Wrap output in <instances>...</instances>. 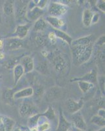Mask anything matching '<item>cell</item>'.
Returning <instances> with one entry per match:
<instances>
[{
  "mask_svg": "<svg viewBox=\"0 0 105 131\" xmlns=\"http://www.w3.org/2000/svg\"><path fill=\"white\" fill-rule=\"evenodd\" d=\"M70 129H71V130H70L71 131H84V130H80V129H78V128H76V127H74L73 125V126L71 125V128H70Z\"/></svg>",
  "mask_w": 105,
  "mask_h": 131,
  "instance_id": "cell-40",
  "label": "cell"
},
{
  "mask_svg": "<svg viewBox=\"0 0 105 131\" xmlns=\"http://www.w3.org/2000/svg\"><path fill=\"white\" fill-rule=\"evenodd\" d=\"M2 23H3V18H2V10H1V8H0V24H2Z\"/></svg>",
  "mask_w": 105,
  "mask_h": 131,
  "instance_id": "cell-44",
  "label": "cell"
},
{
  "mask_svg": "<svg viewBox=\"0 0 105 131\" xmlns=\"http://www.w3.org/2000/svg\"><path fill=\"white\" fill-rule=\"evenodd\" d=\"M99 18H100V15H99V13H93V17H92L91 24H96V23H97L99 20Z\"/></svg>",
  "mask_w": 105,
  "mask_h": 131,
  "instance_id": "cell-38",
  "label": "cell"
},
{
  "mask_svg": "<svg viewBox=\"0 0 105 131\" xmlns=\"http://www.w3.org/2000/svg\"><path fill=\"white\" fill-rule=\"evenodd\" d=\"M97 72L95 70L90 71L88 73H86L84 75H83L81 78H74L71 79V82H77V81H86L89 82L95 85L97 83Z\"/></svg>",
  "mask_w": 105,
  "mask_h": 131,
  "instance_id": "cell-8",
  "label": "cell"
},
{
  "mask_svg": "<svg viewBox=\"0 0 105 131\" xmlns=\"http://www.w3.org/2000/svg\"><path fill=\"white\" fill-rule=\"evenodd\" d=\"M84 105V102L82 99H80L78 102H76L73 99L69 98L66 102L67 110L72 114L79 112L82 108Z\"/></svg>",
  "mask_w": 105,
  "mask_h": 131,
  "instance_id": "cell-10",
  "label": "cell"
},
{
  "mask_svg": "<svg viewBox=\"0 0 105 131\" xmlns=\"http://www.w3.org/2000/svg\"><path fill=\"white\" fill-rule=\"evenodd\" d=\"M104 43H105V36L102 35L101 37H99V39L97 40V41L95 43V45L96 46L99 47V48L104 47Z\"/></svg>",
  "mask_w": 105,
  "mask_h": 131,
  "instance_id": "cell-35",
  "label": "cell"
},
{
  "mask_svg": "<svg viewBox=\"0 0 105 131\" xmlns=\"http://www.w3.org/2000/svg\"><path fill=\"white\" fill-rule=\"evenodd\" d=\"M45 13L44 9H40L35 6L32 1H30L28 6V11L26 13V19L30 22H35L41 18Z\"/></svg>",
  "mask_w": 105,
  "mask_h": 131,
  "instance_id": "cell-6",
  "label": "cell"
},
{
  "mask_svg": "<svg viewBox=\"0 0 105 131\" xmlns=\"http://www.w3.org/2000/svg\"><path fill=\"white\" fill-rule=\"evenodd\" d=\"M34 94V89L32 87H27L14 93V99L18 100L21 98H27L32 96Z\"/></svg>",
  "mask_w": 105,
  "mask_h": 131,
  "instance_id": "cell-17",
  "label": "cell"
},
{
  "mask_svg": "<svg viewBox=\"0 0 105 131\" xmlns=\"http://www.w3.org/2000/svg\"><path fill=\"white\" fill-rule=\"evenodd\" d=\"M15 121L7 116L0 115V131H12Z\"/></svg>",
  "mask_w": 105,
  "mask_h": 131,
  "instance_id": "cell-11",
  "label": "cell"
},
{
  "mask_svg": "<svg viewBox=\"0 0 105 131\" xmlns=\"http://www.w3.org/2000/svg\"><path fill=\"white\" fill-rule=\"evenodd\" d=\"M14 3L15 13L14 15L17 23L23 24L22 23L26 19V13L28 11V6L30 1H16Z\"/></svg>",
  "mask_w": 105,
  "mask_h": 131,
  "instance_id": "cell-2",
  "label": "cell"
},
{
  "mask_svg": "<svg viewBox=\"0 0 105 131\" xmlns=\"http://www.w3.org/2000/svg\"><path fill=\"white\" fill-rule=\"evenodd\" d=\"M52 64L54 70L58 73L64 74L67 72L69 64L66 57L61 53H56L52 56Z\"/></svg>",
  "mask_w": 105,
  "mask_h": 131,
  "instance_id": "cell-3",
  "label": "cell"
},
{
  "mask_svg": "<svg viewBox=\"0 0 105 131\" xmlns=\"http://www.w3.org/2000/svg\"><path fill=\"white\" fill-rule=\"evenodd\" d=\"M5 58V54L3 52L0 51V60H2Z\"/></svg>",
  "mask_w": 105,
  "mask_h": 131,
  "instance_id": "cell-43",
  "label": "cell"
},
{
  "mask_svg": "<svg viewBox=\"0 0 105 131\" xmlns=\"http://www.w3.org/2000/svg\"><path fill=\"white\" fill-rule=\"evenodd\" d=\"M47 24H49L52 26L54 29L59 30L65 24V20L63 18H59L58 17H54V16H47L45 18Z\"/></svg>",
  "mask_w": 105,
  "mask_h": 131,
  "instance_id": "cell-16",
  "label": "cell"
},
{
  "mask_svg": "<svg viewBox=\"0 0 105 131\" xmlns=\"http://www.w3.org/2000/svg\"><path fill=\"white\" fill-rule=\"evenodd\" d=\"M95 5H96L97 7L99 10H101V11L103 13L105 12V2L104 1H102V0L96 1Z\"/></svg>",
  "mask_w": 105,
  "mask_h": 131,
  "instance_id": "cell-36",
  "label": "cell"
},
{
  "mask_svg": "<svg viewBox=\"0 0 105 131\" xmlns=\"http://www.w3.org/2000/svg\"><path fill=\"white\" fill-rule=\"evenodd\" d=\"M13 78H14V85H16L18 83L20 79L22 78L24 74V70L23 67L20 64H16L13 67Z\"/></svg>",
  "mask_w": 105,
  "mask_h": 131,
  "instance_id": "cell-19",
  "label": "cell"
},
{
  "mask_svg": "<svg viewBox=\"0 0 105 131\" xmlns=\"http://www.w3.org/2000/svg\"><path fill=\"white\" fill-rule=\"evenodd\" d=\"M41 115L42 117H45L47 120L53 121V120L56 119V113H55L54 109L50 106H49L47 110L44 113H41Z\"/></svg>",
  "mask_w": 105,
  "mask_h": 131,
  "instance_id": "cell-28",
  "label": "cell"
},
{
  "mask_svg": "<svg viewBox=\"0 0 105 131\" xmlns=\"http://www.w3.org/2000/svg\"><path fill=\"white\" fill-rule=\"evenodd\" d=\"M71 119H72L74 127L78 128V129L82 130H86V129H87V125H86V123L82 115L81 114L80 112L73 113L72 117H71Z\"/></svg>",
  "mask_w": 105,
  "mask_h": 131,
  "instance_id": "cell-9",
  "label": "cell"
},
{
  "mask_svg": "<svg viewBox=\"0 0 105 131\" xmlns=\"http://www.w3.org/2000/svg\"><path fill=\"white\" fill-rule=\"evenodd\" d=\"M53 31L55 33L57 38H59L61 40L64 41L67 43H68L69 45H71V43L73 41V39L69 35L67 34V33H65V31H62V30H56V29H54Z\"/></svg>",
  "mask_w": 105,
  "mask_h": 131,
  "instance_id": "cell-22",
  "label": "cell"
},
{
  "mask_svg": "<svg viewBox=\"0 0 105 131\" xmlns=\"http://www.w3.org/2000/svg\"><path fill=\"white\" fill-rule=\"evenodd\" d=\"M71 127V124L66 119L61 108H59V119L56 131H67L70 129Z\"/></svg>",
  "mask_w": 105,
  "mask_h": 131,
  "instance_id": "cell-14",
  "label": "cell"
},
{
  "mask_svg": "<svg viewBox=\"0 0 105 131\" xmlns=\"http://www.w3.org/2000/svg\"><path fill=\"white\" fill-rule=\"evenodd\" d=\"M91 123L94 125H97V126H99V127H104L105 125V119L104 118H102L101 117L99 116V115H94V116L92 117L91 118L90 120Z\"/></svg>",
  "mask_w": 105,
  "mask_h": 131,
  "instance_id": "cell-29",
  "label": "cell"
},
{
  "mask_svg": "<svg viewBox=\"0 0 105 131\" xmlns=\"http://www.w3.org/2000/svg\"><path fill=\"white\" fill-rule=\"evenodd\" d=\"M93 15V13L89 9H84L82 15V23L84 26H90V25L91 24Z\"/></svg>",
  "mask_w": 105,
  "mask_h": 131,
  "instance_id": "cell-21",
  "label": "cell"
},
{
  "mask_svg": "<svg viewBox=\"0 0 105 131\" xmlns=\"http://www.w3.org/2000/svg\"><path fill=\"white\" fill-rule=\"evenodd\" d=\"M14 131H22L20 128H16L14 130Z\"/></svg>",
  "mask_w": 105,
  "mask_h": 131,
  "instance_id": "cell-46",
  "label": "cell"
},
{
  "mask_svg": "<svg viewBox=\"0 0 105 131\" xmlns=\"http://www.w3.org/2000/svg\"><path fill=\"white\" fill-rule=\"evenodd\" d=\"M35 41L36 44L39 47H43L46 45V39L45 36H43L42 34H38L37 36L35 37Z\"/></svg>",
  "mask_w": 105,
  "mask_h": 131,
  "instance_id": "cell-30",
  "label": "cell"
},
{
  "mask_svg": "<svg viewBox=\"0 0 105 131\" xmlns=\"http://www.w3.org/2000/svg\"><path fill=\"white\" fill-rule=\"evenodd\" d=\"M46 27H47V23L46 22L45 18L41 17L37 21H35L33 27V30L36 32H42L46 29Z\"/></svg>",
  "mask_w": 105,
  "mask_h": 131,
  "instance_id": "cell-24",
  "label": "cell"
},
{
  "mask_svg": "<svg viewBox=\"0 0 105 131\" xmlns=\"http://www.w3.org/2000/svg\"><path fill=\"white\" fill-rule=\"evenodd\" d=\"M100 51H98L96 54V62L98 66L104 68V47L100 48Z\"/></svg>",
  "mask_w": 105,
  "mask_h": 131,
  "instance_id": "cell-27",
  "label": "cell"
},
{
  "mask_svg": "<svg viewBox=\"0 0 105 131\" xmlns=\"http://www.w3.org/2000/svg\"><path fill=\"white\" fill-rule=\"evenodd\" d=\"M30 130H31V131H37V127H35V128H32V129H30Z\"/></svg>",
  "mask_w": 105,
  "mask_h": 131,
  "instance_id": "cell-47",
  "label": "cell"
},
{
  "mask_svg": "<svg viewBox=\"0 0 105 131\" xmlns=\"http://www.w3.org/2000/svg\"><path fill=\"white\" fill-rule=\"evenodd\" d=\"M20 64L23 67L24 73H28L32 72L35 68V64L33 59L30 56H24L20 59Z\"/></svg>",
  "mask_w": 105,
  "mask_h": 131,
  "instance_id": "cell-12",
  "label": "cell"
},
{
  "mask_svg": "<svg viewBox=\"0 0 105 131\" xmlns=\"http://www.w3.org/2000/svg\"><path fill=\"white\" fill-rule=\"evenodd\" d=\"M77 83H78V85L79 86V89H80V91L83 92V93H87L88 91H90L91 89H93L94 86H95V85L91 83H89V82H86V81H77Z\"/></svg>",
  "mask_w": 105,
  "mask_h": 131,
  "instance_id": "cell-25",
  "label": "cell"
},
{
  "mask_svg": "<svg viewBox=\"0 0 105 131\" xmlns=\"http://www.w3.org/2000/svg\"><path fill=\"white\" fill-rule=\"evenodd\" d=\"M24 46L22 39H20L18 37H11L7 39L4 41V47L7 50L14 51L21 49Z\"/></svg>",
  "mask_w": 105,
  "mask_h": 131,
  "instance_id": "cell-7",
  "label": "cell"
},
{
  "mask_svg": "<svg viewBox=\"0 0 105 131\" xmlns=\"http://www.w3.org/2000/svg\"><path fill=\"white\" fill-rule=\"evenodd\" d=\"M48 38L52 44H55L57 42V37L53 31L49 32L48 35Z\"/></svg>",
  "mask_w": 105,
  "mask_h": 131,
  "instance_id": "cell-37",
  "label": "cell"
},
{
  "mask_svg": "<svg viewBox=\"0 0 105 131\" xmlns=\"http://www.w3.org/2000/svg\"><path fill=\"white\" fill-rule=\"evenodd\" d=\"M41 117V113H37V114L32 115V116L28 118V127L30 129H32V128L37 127V126L38 125V120H39Z\"/></svg>",
  "mask_w": 105,
  "mask_h": 131,
  "instance_id": "cell-26",
  "label": "cell"
},
{
  "mask_svg": "<svg viewBox=\"0 0 105 131\" xmlns=\"http://www.w3.org/2000/svg\"><path fill=\"white\" fill-rule=\"evenodd\" d=\"M41 54L43 57H48V55H49L48 52L46 51H45V50H43V51H41Z\"/></svg>",
  "mask_w": 105,
  "mask_h": 131,
  "instance_id": "cell-42",
  "label": "cell"
},
{
  "mask_svg": "<svg viewBox=\"0 0 105 131\" xmlns=\"http://www.w3.org/2000/svg\"><path fill=\"white\" fill-rule=\"evenodd\" d=\"M14 91L12 89H7L5 90L2 94V99L5 103H6L7 104L12 105L14 104Z\"/></svg>",
  "mask_w": 105,
  "mask_h": 131,
  "instance_id": "cell-20",
  "label": "cell"
},
{
  "mask_svg": "<svg viewBox=\"0 0 105 131\" xmlns=\"http://www.w3.org/2000/svg\"><path fill=\"white\" fill-rule=\"evenodd\" d=\"M51 125L48 121H43L41 124H38L37 126V131H47L50 128Z\"/></svg>",
  "mask_w": 105,
  "mask_h": 131,
  "instance_id": "cell-32",
  "label": "cell"
},
{
  "mask_svg": "<svg viewBox=\"0 0 105 131\" xmlns=\"http://www.w3.org/2000/svg\"><path fill=\"white\" fill-rule=\"evenodd\" d=\"M99 116L102 118H105V110L104 108H100L98 110V115Z\"/></svg>",
  "mask_w": 105,
  "mask_h": 131,
  "instance_id": "cell-39",
  "label": "cell"
},
{
  "mask_svg": "<svg viewBox=\"0 0 105 131\" xmlns=\"http://www.w3.org/2000/svg\"><path fill=\"white\" fill-rule=\"evenodd\" d=\"M67 131H71V130H67Z\"/></svg>",
  "mask_w": 105,
  "mask_h": 131,
  "instance_id": "cell-48",
  "label": "cell"
},
{
  "mask_svg": "<svg viewBox=\"0 0 105 131\" xmlns=\"http://www.w3.org/2000/svg\"><path fill=\"white\" fill-rule=\"evenodd\" d=\"M3 11L5 16H13L14 13H15L13 2L12 1H6V2H5L4 3H3Z\"/></svg>",
  "mask_w": 105,
  "mask_h": 131,
  "instance_id": "cell-23",
  "label": "cell"
},
{
  "mask_svg": "<svg viewBox=\"0 0 105 131\" xmlns=\"http://www.w3.org/2000/svg\"><path fill=\"white\" fill-rule=\"evenodd\" d=\"M95 131H105V128L104 127H102V128H100L99 130H95Z\"/></svg>",
  "mask_w": 105,
  "mask_h": 131,
  "instance_id": "cell-45",
  "label": "cell"
},
{
  "mask_svg": "<svg viewBox=\"0 0 105 131\" xmlns=\"http://www.w3.org/2000/svg\"><path fill=\"white\" fill-rule=\"evenodd\" d=\"M37 70L40 73H43V74H47V72L48 71V66L47 63L45 61L41 62H39L37 64V66L36 68Z\"/></svg>",
  "mask_w": 105,
  "mask_h": 131,
  "instance_id": "cell-31",
  "label": "cell"
},
{
  "mask_svg": "<svg viewBox=\"0 0 105 131\" xmlns=\"http://www.w3.org/2000/svg\"><path fill=\"white\" fill-rule=\"evenodd\" d=\"M30 27H31V26H30L29 23L18 25V26L16 27L15 32L16 37H18V38L20 39H24L28 34Z\"/></svg>",
  "mask_w": 105,
  "mask_h": 131,
  "instance_id": "cell-15",
  "label": "cell"
},
{
  "mask_svg": "<svg viewBox=\"0 0 105 131\" xmlns=\"http://www.w3.org/2000/svg\"><path fill=\"white\" fill-rule=\"evenodd\" d=\"M19 113L22 117H30L38 113V110L32 102L24 101L20 105Z\"/></svg>",
  "mask_w": 105,
  "mask_h": 131,
  "instance_id": "cell-4",
  "label": "cell"
},
{
  "mask_svg": "<svg viewBox=\"0 0 105 131\" xmlns=\"http://www.w3.org/2000/svg\"><path fill=\"white\" fill-rule=\"evenodd\" d=\"M32 2L35 6L42 9H45L48 3L46 0H34V1H32Z\"/></svg>",
  "mask_w": 105,
  "mask_h": 131,
  "instance_id": "cell-34",
  "label": "cell"
},
{
  "mask_svg": "<svg viewBox=\"0 0 105 131\" xmlns=\"http://www.w3.org/2000/svg\"><path fill=\"white\" fill-rule=\"evenodd\" d=\"M95 37L93 35H89V36H85V37H80L79 39L73 40L71 43V46H74V45H89L91 43H93V39Z\"/></svg>",
  "mask_w": 105,
  "mask_h": 131,
  "instance_id": "cell-18",
  "label": "cell"
},
{
  "mask_svg": "<svg viewBox=\"0 0 105 131\" xmlns=\"http://www.w3.org/2000/svg\"><path fill=\"white\" fill-rule=\"evenodd\" d=\"M68 10V7L61 2H51L48 8L49 16L59 17L65 15Z\"/></svg>",
  "mask_w": 105,
  "mask_h": 131,
  "instance_id": "cell-5",
  "label": "cell"
},
{
  "mask_svg": "<svg viewBox=\"0 0 105 131\" xmlns=\"http://www.w3.org/2000/svg\"><path fill=\"white\" fill-rule=\"evenodd\" d=\"M97 83L99 84V88L101 90V92L102 94H104V83H105V78L104 75H101L97 77Z\"/></svg>",
  "mask_w": 105,
  "mask_h": 131,
  "instance_id": "cell-33",
  "label": "cell"
},
{
  "mask_svg": "<svg viewBox=\"0 0 105 131\" xmlns=\"http://www.w3.org/2000/svg\"><path fill=\"white\" fill-rule=\"evenodd\" d=\"M94 43L86 45L71 46L73 62L75 66H80L90 59L93 52Z\"/></svg>",
  "mask_w": 105,
  "mask_h": 131,
  "instance_id": "cell-1",
  "label": "cell"
},
{
  "mask_svg": "<svg viewBox=\"0 0 105 131\" xmlns=\"http://www.w3.org/2000/svg\"><path fill=\"white\" fill-rule=\"evenodd\" d=\"M4 47V40L0 39V50H2Z\"/></svg>",
  "mask_w": 105,
  "mask_h": 131,
  "instance_id": "cell-41",
  "label": "cell"
},
{
  "mask_svg": "<svg viewBox=\"0 0 105 131\" xmlns=\"http://www.w3.org/2000/svg\"><path fill=\"white\" fill-rule=\"evenodd\" d=\"M62 94V90L59 86H53L48 90L46 93V99L49 102L59 99Z\"/></svg>",
  "mask_w": 105,
  "mask_h": 131,
  "instance_id": "cell-13",
  "label": "cell"
}]
</instances>
